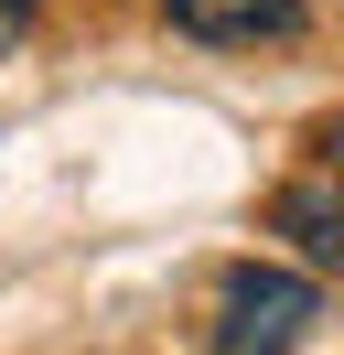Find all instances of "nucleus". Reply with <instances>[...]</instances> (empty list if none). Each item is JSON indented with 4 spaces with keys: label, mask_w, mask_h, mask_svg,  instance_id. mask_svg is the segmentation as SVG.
I'll return each instance as SVG.
<instances>
[{
    "label": "nucleus",
    "mask_w": 344,
    "mask_h": 355,
    "mask_svg": "<svg viewBox=\"0 0 344 355\" xmlns=\"http://www.w3.org/2000/svg\"><path fill=\"white\" fill-rule=\"evenodd\" d=\"M269 226H280V237H291L312 269H334V280H344V183H334V173H312V183H280Z\"/></svg>",
    "instance_id": "nucleus-2"
},
{
    "label": "nucleus",
    "mask_w": 344,
    "mask_h": 355,
    "mask_svg": "<svg viewBox=\"0 0 344 355\" xmlns=\"http://www.w3.org/2000/svg\"><path fill=\"white\" fill-rule=\"evenodd\" d=\"M162 11L194 44H280V33H301V0H162Z\"/></svg>",
    "instance_id": "nucleus-3"
},
{
    "label": "nucleus",
    "mask_w": 344,
    "mask_h": 355,
    "mask_svg": "<svg viewBox=\"0 0 344 355\" xmlns=\"http://www.w3.org/2000/svg\"><path fill=\"white\" fill-rule=\"evenodd\" d=\"M322 323L312 280H291V269H237L226 302H215V334L205 355H301V334Z\"/></svg>",
    "instance_id": "nucleus-1"
},
{
    "label": "nucleus",
    "mask_w": 344,
    "mask_h": 355,
    "mask_svg": "<svg viewBox=\"0 0 344 355\" xmlns=\"http://www.w3.org/2000/svg\"><path fill=\"white\" fill-rule=\"evenodd\" d=\"M312 151H322V173H334V183H344V119H334V130H322V140H312Z\"/></svg>",
    "instance_id": "nucleus-4"
},
{
    "label": "nucleus",
    "mask_w": 344,
    "mask_h": 355,
    "mask_svg": "<svg viewBox=\"0 0 344 355\" xmlns=\"http://www.w3.org/2000/svg\"><path fill=\"white\" fill-rule=\"evenodd\" d=\"M22 11H33V0H0V44H11V33H22Z\"/></svg>",
    "instance_id": "nucleus-5"
}]
</instances>
